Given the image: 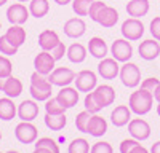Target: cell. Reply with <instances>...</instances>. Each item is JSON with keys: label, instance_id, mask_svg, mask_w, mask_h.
Segmentation results:
<instances>
[{"label": "cell", "instance_id": "obj_2", "mask_svg": "<svg viewBox=\"0 0 160 153\" xmlns=\"http://www.w3.org/2000/svg\"><path fill=\"white\" fill-rule=\"evenodd\" d=\"M152 104H154V94L148 89H136L135 93H131L130 99H128V107L131 109L133 113L139 115H148L152 110Z\"/></svg>", "mask_w": 160, "mask_h": 153}, {"label": "cell", "instance_id": "obj_8", "mask_svg": "<svg viewBox=\"0 0 160 153\" xmlns=\"http://www.w3.org/2000/svg\"><path fill=\"white\" fill-rule=\"evenodd\" d=\"M128 132L133 139L142 142L151 137V124L142 118H131L128 123Z\"/></svg>", "mask_w": 160, "mask_h": 153}, {"label": "cell", "instance_id": "obj_16", "mask_svg": "<svg viewBox=\"0 0 160 153\" xmlns=\"http://www.w3.org/2000/svg\"><path fill=\"white\" fill-rule=\"evenodd\" d=\"M78 89L77 88H71V86H62L59 89V93L56 94V99L59 104L68 110V109H72L74 105H77L78 102Z\"/></svg>", "mask_w": 160, "mask_h": 153}, {"label": "cell", "instance_id": "obj_27", "mask_svg": "<svg viewBox=\"0 0 160 153\" xmlns=\"http://www.w3.org/2000/svg\"><path fill=\"white\" fill-rule=\"evenodd\" d=\"M3 93L7 94V97H11V99L21 96V93H22V83H21V80L16 78V76H13V75H10L7 78V81H5Z\"/></svg>", "mask_w": 160, "mask_h": 153}, {"label": "cell", "instance_id": "obj_26", "mask_svg": "<svg viewBox=\"0 0 160 153\" xmlns=\"http://www.w3.org/2000/svg\"><path fill=\"white\" fill-rule=\"evenodd\" d=\"M87 53H88V48H85L82 43H72L69 48H68V59L74 64H82L85 59H87Z\"/></svg>", "mask_w": 160, "mask_h": 153}, {"label": "cell", "instance_id": "obj_20", "mask_svg": "<svg viewBox=\"0 0 160 153\" xmlns=\"http://www.w3.org/2000/svg\"><path fill=\"white\" fill-rule=\"evenodd\" d=\"M131 109L128 105H117L112 112H111V121L115 128H122L125 124L130 123L131 120Z\"/></svg>", "mask_w": 160, "mask_h": 153}, {"label": "cell", "instance_id": "obj_6", "mask_svg": "<svg viewBox=\"0 0 160 153\" xmlns=\"http://www.w3.org/2000/svg\"><path fill=\"white\" fill-rule=\"evenodd\" d=\"M15 137L18 139V142H21L24 145H29V144H34L37 140L38 131L32 124V121H21L15 128Z\"/></svg>", "mask_w": 160, "mask_h": 153}, {"label": "cell", "instance_id": "obj_17", "mask_svg": "<svg viewBox=\"0 0 160 153\" xmlns=\"http://www.w3.org/2000/svg\"><path fill=\"white\" fill-rule=\"evenodd\" d=\"M106 132H108V121L102 117H99V115L93 113L87 124V134L93 137H102Z\"/></svg>", "mask_w": 160, "mask_h": 153}, {"label": "cell", "instance_id": "obj_24", "mask_svg": "<svg viewBox=\"0 0 160 153\" xmlns=\"http://www.w3.org/2000/svg\"><path fill=\"white\" fill-rule=\"evenodd\" d=\"M59 42H61L59 35L55 30H51V29H45L38 35V46L42 48L43 51H51Z\"/></svg>", "mask_w": 160, "mask_h": 153}, {"label": "cell", "instance_id": "obj_9", "mask_svg": "<svg viewBox=\"0 0 160 153\" xmlns=\"http://www.w3.org/2000/svg\"><path fill=\"white\" fill-rule=\"evenodd\" d=\"M48 80L53 86H69L75 80V72L69 67H55V70L48 75Z\"/></svg>", "mask_w": 160, "mask_h": 153}, {"label": "cell", "instance_id": "obj_39", "mask_svg": "<svg viewBox=\"0 0 160 153\" xmlns=\"http://www.w3.org/2000/svg\"><path fill=\"white\" fill-rule=\"evenodd\" d=\"M104 7H106V3L99 2V0H95V2L91 3V7H90V11H88V16H90V19L96 22V19H98V15H99V11H101Z\"/></svg>", "mask_w": 160, "mask_h": 153}, {"label": "cell", "instance_id": "obj_28", "mask_svg": "<svg viewBox=\"0 0 160 153\" xmlns=\"http://www.w3.org/2000/svg\"><path fill=\"white\" fill-rule=\"evenodd\" d=\"M29 11H31V16L40 19L48 15L50 11V2L48 0H31L29 2Z\"/></svg>", "mask_w": 160, "mask_h": 153}, {"label": "cell", "instance_id": "obj_31", "mask_svg": "<svg viewBox=\"0 0 160 153\" xmlns=\"http://www.w3.org/2000/svg\"><path fill=\"white\" fill-rule=\"evenodd\" d=\"M95 0H72V10L77 16H88L90 7Z\"/></svg>", "mask_w": 160, "mask_h": 153}, {"label": "cell", "instance_id": "obj_5", "mask_svg": "<svg viewBox=\"0 0 160 153\" xmlns=\"http://www.w3.org/2000/svg\"><path fill=\"white\" fill-rule=\"evenodd\" d=\"M75 88L80 93H91L93 89L98 86V76L93 70H80L78 73H75Z\"/></svg>", "mask_w": 160, "mask_h": 153}, {"label": "cell", "instance_id": "obj_56", "mask_svg": "<svg viewBox=\"0 0 160 153\" xmlns=\"http://www.w3.org/2000/svg\"><path fill=\"white\" fill-rule=\"evenodd\" d=\"M0 153H2V151H0Z\"/></svg>", "mask_w": 160, "mask_h": 153}, {"label": "cell", "instance_id": "obj_35", "mask_svg": "<svg viewBox=\"0 0 160 153\" xmlns=\"http://www.w3.org/2000/svg\"><path fill=\"white\" fill-rule=\"evenodd\" d=\"M93 113H90L88 110H83V112H80L77 117H75V126H77V129L80 132H85L87 134V124H88V120L91 117Z\"/></svg>", "mask_w": 160, "mask_h": 153}, {"label": "cell", "instance_id": "obj_14", "mask_svg": "<svg viewBox=\"0 0 160 153\" xmlns=\"http://www.w3.org/2000/svg\"><path fill=\"white\" fill-rule=\"evenodd\" d=\"M138 53L139 58L144 61H154L160 56V43L155 38H149V40H144L139 43L138 46Z\"/></svg>", "mask_w": 160, "mask_h": 153}, {"label": "cell", "instance_id": "obj_51", "mask_svg": "<svg viewBox=\"0 0 160 153\" xmlns=\"http://www.w3.org/2000/svg\"><path fill=\"white\" fill-rule=\"evenodd\" d=\"M5 153H19V151H16V150H8V151H5Z\"/></svg>", "mask_w": 160, "mask_h": 153}, {"label": "cell", "instance_id": "obj_55", "mask_svg": "<svg viewBox=\"0 0 160 153\" xmlns=\"http://www.w3.org/2000/svg\"><path fill=\"white\" fill-rule=\"evenodd\" d=\"M0 29H2V22H0Z\"/></svg>", "mask_w": 160, "mask_h": 153}, {"label": "cell", "instance_id": "obj_45", "mask_svg": "<svg viewBox=\"0 0 160 153\" xmlns=\"http://www.w3.org/2000/svg\"><path fill=\"white\" fill-rule=\"evenodd\" d=\"M149 151L151 153H160V140H158V142H155V144H152V147H151Z\"/></svg>", "mask_w": 160, "mask_h": 153}, {"label": "cell", "instance_id": "obj_36", "mask_svg": "<svg viewBox=\"0 0 160 153\" xmlns=\"http://www.w3.org/2000/svg\"><path fill=\"white\" fill-rule=\"evenodd\" d=\"M13 72V64L8 56L0 54V78H8Z\"/></svg>", "mask_w": 160, "mask_h": 153}, {"label": "cell", "instance_id": "obj_25", "mask_svg": "<svg viewBox=\"0 0 160 153\" xmlns=\"http://www.w3.org/2000/svg\"><path fill=\"white\" fill-rule=\"evenodd\" d=\"M16 113H18V109H16L11 97H2L0 99V120L10 121L16 117Z\"/></svg>", "mask_w": 160, "mask_h": 153}, {"label": "cell", "instance_id": "obj_50", "mask_svg": "<svg viewBox=\"0 0 160 153\" xmlns=\"http://www.w3.org/2000/svg\"><path fill=\"white\" fill-rule=\"evenodd\" d=\"M7 2H8V0H0V7H3Z\"/></svg>", "mask_w": 160, "mask_h": 153}, {"label": "cell", "instance_id": "obj_47", "mask_svg": "<svg viewBox=\"0 0 160 153\" xmlns=\"http://www.w3.org/2000/svg\"><path fill=\"white\" fill-rule=\"evenodd\" d=\"M55 3H58V5H68V3H72V0H55Z\"/></svg>", "mask_w": 160, "mask_h": 153}, {"label": "cell", "instance_id": "obj_33", "mask_svg": "<svg viewBox=\"0 0 160 153\" xmlns=\"http://www.w3.org/2000/svg\"><path fill=\"white\" fill-rule=\"evenodd\" d=\"M64 110L66 109L59 104L56 97H50V99L45 100V112L48 115H62Z\"/></svg>", "mask_w": 160, "mask_h": 153}, {"label": "cell", "instance_id": "obj_13", "mask_svg": "<svg viewBox=\"0 0 160 153\" xmlns=\"http://www.w3.org/2000/svg\"><path fill=\"white\" fill-rule=\"evenodd\" d=\"M120 73V66L118 61L114 58H104L98 64V75L102 76L104 80H114Z\"/></svg>", "mask_w": 160, "mask_h": 153}, {"label": "cell", "instance_id": "obj_44", "mask_svg": "<svg viewBox=\"0 0 160 153\" xmlns=\"http://www.w3.org/2000/svg\"><path fill=\"white\" fill-rule=\"evenodd\" d=\"M130 153H151V151H149L148 148H146V147H142V145L139 144V145H136L135 148H133Z\"/></svg>", "mask_w": 160, "mask_h": 153}, {"label": "cell", "instance_id": "obj_41", "mask_svg": "<svg viewBox=\"0 0 160 153\" xmlns=\"http://www.w3.org/2000/svg\"><path fill=\"white\" fill-rule=\"evenodd\" d=\"M158 85H160V80H158V78H155V76H149V78L142 80V83H141V88L148 89V91H151V93L154 94V91L157 89V86H158Z\"/></svg>", "mask_w": 160, "mask_h": 153}, {"label": "cell", "instance_id": "obj_22", "mask_svg": "<svg viewBox=\"0 0 160 153\" xmlns=\"http://www.w3.org/2000/svg\"><path fill=\"white\" fill-rule=\"evenodd\" d=\"M151 3L149 0H128L127 3V13L131 18H142L149 13Z\"/></svg>", "mask_w": 160, "mask_h": 153}, {"label": "cell", "instance_id": "obj_40", "mask_svg": "<svg viewBox=\"0 0 160 153\" xmlns=\"http://www.w3.org/2000/svg\"><path fill=\"white\" fill-rule=\"evenodd\" d=\"M136 145H139V140L136 139H123L122 144H120V153H130Z\"/></svg>", "mask_w": 160, "mask_h": 153}, {"label": "cell", "instance_id": "obj_15", "mask_svg": "<svg viewBox=\"0 0 160 153\" xmlns=\"http://www.w3.org/2000/svg\"><path fill=\"white\" fill-rule=\"evenodd\" d=\"M62 30L69 38H80V37H83L85 32H87V24L80 16L71 18V19H68L64 22Z\"/></svg>", "mask_w": 160, "mask_h": 153}, {"label": "cell", "instance_id": "obj_42", "mask_svg": "<svg viewBox=\"0 0 160 153\" xmlns=\"http://www.w3.org/2000/svg\"><path fill=\"white\" fill-rule=\"evenodd\" d=\"M50 53H51V56H53V58H55V61H59V59H62V58H64V54H66V53H68V48H66V45H64L62 42H59L55 48H53V49L50 51Z\"/></svg>", "mask_w": 160, "mask_h": 153}, {"label": "cell", "instance_id": "obj_52", "mask_svg": "<svg viewBox=\"0 0 160 153\" xmlns=\"http://www.w3.org/2000/svg\"><path fill=\"white\" fill-rule=\"evenodd\" d=\"M157 113H158V117H160V104L157 105Z\"/></svg>", "mask_w": 160, "mask_h": 153}, {"label": "cell", "instance_id": "obj_34", "mask_svg": "<svg viewBox=\"0 0 160 153\" xmlns=\"http://www.w3.org/2000/svg\"><path fill=\"white\" fill-rule=\"evenodd\" d=\"M18 49L15 45H11L5 35H0V54H5V56H15L18 53Z\"/></svg>", "mask_w": 160, "mask_h": 153}, {"label": "cell", "instance_id": "obj_4", "mask_svg": "<svg viewBox=\"0 0 160 153\" xmlns=\"http://www.w3.org/2000/svg\"><path fill=\"white\" fill-rule=\"evenodd\" d=\"M120 32H122L123 38L130 42L141 40V37L144 35V24L139 21V18H128L122 22Z\"/></svg>", "mask_w": 160, "mask_h": 153}, {"label": "cell", "instance_id": "obj_1", "mask_svg": "<svg viewBox=\"0 0 160 153\" xmlns=\"http://www.w3.org/2000/svg\"><path fill=\"white\" fill-rule=\"evenodd\" d=\"M51 89H53V85L50 83L48 80V75H43V73H38L37 70L31 75V86H29V93L32 96L34 100L37 102H45L47 99L51 97Z\"/></svg>", "mask_w": 160, "mask_h": 153}, {"label": "cell", "instance_id": "obj_38", "mask_svg": "<svg viewBox=\"0 0 160 153\" xmlns=\"http://www.w3.org/2000/svg\"><path fill=\"white\" fill-rule=\"evenodd\" d=\"M90 153H114V148L109 142H96L90 148Z\"/></svg>", "mask_w": 160, "mask_h": 153}, {"label": "cell", "instance_id": "obj_3", "mask_svg": "<svg viewBox=\"0 0 160 153\" xmlns=\"http://www.w3.org/2000/svg\"><path fill=\"white\" fill-rule=\"evenodd\" d=\"M120 80L123 86L127 88H136L141 83V70L135 62H123V66H120Z\"/></svg>", "mask_w": 160, "mask_h": 153}, {"label": "cell", "instance_id": "obj_53", "mask_svg": "<svg viewBox=\"0 0 160 153\" xmlns=\"http://www.w3.org/2000/svg\"><path fill=\"white\" fill-rule=\"evenodd\" d=\"M18 2H21V3H26V2H31V0H18Z\"/></svg>", "mask_w": 160, "mask_h": 153}, {"label": "cell", "instance_id": "obj_37", "mask_svg": "<svg viewBox=\"0 0 160 153\" xmlns=\"http://www.w3.org/2000/svg\"><path fill=\"white\" fill-rule=\"evenodd\" d=\"M83 104H85V110H88L90 113H98V112L102 109L98 102H96V99L93 97V93H87Z\"/></svg>", "mask_w": 160, "mask_h": 153}, {"label": "cell", "instance_id": "obj_46", "mask_svg": "<svg viewBox=\"0 0 160 153\" xmlns=\"http://www.w3.org/2000/svg\"><path fill=\"white\" fill-rule=\"evenodd\" d=\"M154 99L157 100V104H160V85L157 86V89L154 91Z\"/></svg>", "mask_w": 160, "mask_h": 153}, {"label": "cell", "instance_id": "obj_7", "mask_svg": "<svg viewBox=\"0 0 160 153\" xmlns=\"http://www.w3.org/2000/svg\"><path fill=\"white\" fill-rule=\"evenodd\" d=\"M111 54L118 62H128L133 56V46L127 38H117L111 45Z\"/></svg>", "mask_w": 160, "mask_h": 153}, {"label": "cell", "instance_id": "obj_18", "mask_svg": "<svg viewBox=\"0 0 160 153\" xmlns=\"http://www.w3.org/2000/svg\"><path fill=\"white\" fill-rule=\"evenodd\" d=\"M18 117L21 121H34L38 117L37 100H22L18 107Z\"/></svg>", "mask_w": 160, "mask_h": 153}, {"label": "cell", "instance_id": "obj_48", "mask_svg": "<svg viewBox=\"0 0 160 153\" xmlns=\"http://www.w3.org/2000/svg\"><path fill=\"white\" fill-rule=\"evenodd\" d=\"M32 153H51V151H48V150H45V148H35Z\"/></svg>", "mask_w": 160, "mask_h": 153}, {"label": "cell", "instance_id": "obj_54", "mask_svg": "<svg viewBox=\"0 0 160 153\" xmlns=\"http://www.w3.org/2000/svg\"><path fill=\"white\" fill-rule=\"evenodd\" d=\"M0 140H2V132H0Z\"/></svg>", "mask_w": 160, "mask_h": 153}, {"label": "cell", "instance_id": "obj_32", "mask_svg": "<svg viewBox=\"0 0 160 153\" xmlns=\"http://www.w3.org/2000/svg\"><path fill=\"white\" fill-rule=\"evenodd\" d=\"M35 148H45L51 153H59V145L51 137H40L35 140Z\"/></svg>", "mask_w": 160, "mask_h": 153}, {"label": "cell", "instance_id": "obj_43", "mask_svg": "<svg viewBox=\"0 0 160 153\" xmlns=\"http://www.w3.org/2000/svg\"><path fill=\"white\" fill-rule=\"evenodd\" d=\"M149 32H151V35L155 38V40L160 42V16H155V18L151 21Z\"/></svg>", "mask_w": 160, "mask_h": 153}, {"label": "cell", "instance_id": "obj_19", "mask_svg": "<svg viewBox=\"0 0 160 153\" xmlns=\"http://www.w3.org/2000/svg\"><path fill=\"white\" fill-rule=\"evenodd\" d=\"M96 22H98L99 26H102V27H106V29L114 27V26L118 22V11H117L114 7L106 5V7L99 11Z\"/></svg>", "mask_w": 160, "mask_h": 153}, {"label": "cell", "instance_id": "obj_21", "mask_svg": "<svg viewBox=\"0 0 160 153\" xmlns=\"http://www.w3.org/2000/svg\"><path fill=\"white\" fill-rule=\"evenodd\" d=\"M88 51H90V54L93 56V58H96V59H104V58H108V54H109V48H108V45H106V42H104V38H101V37H93V38H90V42H88Z\"/></svg>", "mask_w": 160, "mask_h": 153}, {"label": "cell", "instance_id": "obj_23", "mask_svg": "<svg viewBox=\"0 0 160 153\" xmlns=\"http://www.w3.org/2000/svg\"><path fill=\"white\" fill-rule=\"evenodd\" d=\"M5 37H7V40H8L11 45H15L16 48H19V46L24 45L28 34H26V29L22 27V26H19V24H11L10 29L5 32Z\"/></svg>", "mask_w": 160, "mask_h": 153}, {"label": "cell", "instance_id": "obj_30", "mask_svg": "<svg viewBox=\"0 0 160 153\" xmlns=\"http://www.w3.org/2000/svg\"><path fill=\"white\" fill-rule=\"evenodd\" d=\"M90 148L91 147L88 144V140L83 137H78V139H74L69 144L68 153H90Z\"/></svg>", "mask_w": 160, "mask_h": 153}, {"label": "cell", "instance_id": "obj_29", "mask_svg": "<svg viewBox=\"0 0 160 153\" xmlns=\"http://www.w3.org/2000/svg\"><path fill=\"white\" fill-rule=\"evenodd\" d=\"M45 124H47V128L48 129H51V131H61L62 128L68 124V118H66V115L62 113V115H45Z\"/></svg>", "mask_w": 160, "mask_h": 153}, {"label": "cell", "instance_id": "obj_11", "mask_svg": "<svg viewBox=\"0 0 160 153\" xmlns=\"http://www.w3.org/2000/svg\"><path fill=\"white\" fill-rule=\"evenodd\" d=\"M91 93H93V97L96 99V102L102 109L112 105L115 102V89L111 85H99Z\"/></svg>", "mask_w": 160, "mask_h": 153}, {"label": "cell", "instance_id": "obj_49", "mask_svg": "<svg viewBox=\"0 0 160 153\" xmlns=\"http://www.w3.org/2000/svg\"><path fill=\"white\" fill-rule=\"evenodd\" d=\"M5 81H7V78H0V91L3 93V86H5Z\"/></svg>", "mask_w": 160, "mask_h": 153}, {"label": "cell", "instance_id": "obj_10", "mask_svg": "<svg viewBox=\"0 0 160 153\" xmlns=\"http://www.w3.org/2000/svg\"><path fill=\"white\" fill-rule=\"evenodd\" d=\"M31 16V11L29 8L22 5L21 2L19 3H11L8 8H7V19L10 24H19L22 26L26 21L29 19Z\"/></svg>", "mask_w": 160, "mask_h": 153}, {"label": "cell", "instance_id": "obj_12", "mask_svg": "<svg viewBox=\"0 0 160 153\" xmlns=\"http://www.w3.org/2000/svg\"><path fill=\"white\" fill-rule=\"evenodd\" d=\"M55 58L51 56L50 51H40V53L34 58V67L38 73H43V75H50L53 70H55Z\"/></svg>", "mask_w": 160, "mask_h": 153}]
</instances>
